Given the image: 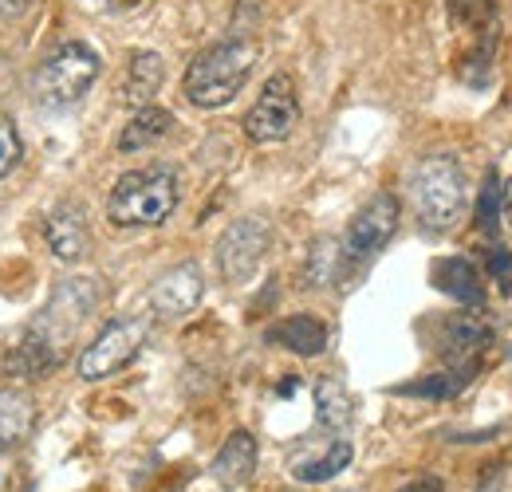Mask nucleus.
I'll use <instances>...</instances> for the list:
<instances>
[{
  "label": "nucleus",
  "instance_id": "f257e3e1",
  "mask_svg": "<svg viewBox=\"0 0 512 492\" xmlns=\"http://www.w3.org/2000/svg\"><path fill=\"white\" fill-rule=\"evenodd\" d=\"M253 63H256V48L249 40H241V36L221 40V44H209L186 67L182 91H186V99H190L193 107L217 111V107H225V103H233L241 95V87L253 75Z\"/></svg>",
  "mask_w": 512,
  "mask_h": 492
},
{
  "label": "nucleus",
  "instance_id": "f03ea898",
  "mask_svg": "<svg viewBox=\"0 0 512 492\" xmlns=\"http://www.w3.org/2000/svg\"><path fill=\"white\" fill-rule=\"evenodd\" d=\"M178 209V174L170 166H142L123 174L111 197L107 217L119 229H158Z\"/></svg>",
  "mask_w": 512,
  "mask_h": 492
},
{
  "label": "nucleus",
  "instance_id": "7ed1b4c3",
  "mask_svg": "<svg viewBox=\"0 0 512 492\" xmlns=\"http://www.w3.org/2000/svg\"><path fill=\"white\" fill-rule=\"evenodd\" d=\"M465 166L453 154H430L410 174V205L430 233H446L465 213Z\"/></svg>",
  "mask_w": 512,
  "mask_h": 492
},
{
  "label": "nucleus",
  "instance_id": "20e7f679",
  "mask_svg": "<svg viewBox=\"0 0 512 492\" xmlns=\"http://www.w3.org/2000/svg\"><path fill=\"white\" fill-rule=\"evenodd\" d=\"M99 71H103V63H99V52L91 44L67 40L40 60L36 75H32V95L44 111H67L95 87Z\"/></svg>",
  "mask_w": 512,
  "mask_h": 492
},
{
  "label": "nucleus",
  "instance_id": "39448f33",
  "mask_svg": "<svg viewBox=\"0 0 512 492\" xmlns=\"http://www.w3.org/2000/svg\"><path fill=\"white\" fill-rule=\"evenodd\" d=\"M146 335H150V319L146 315H127V319L107 323L91 339V347H83V355L75 363L79 378L83 382H103V378L127 370L138 359V351L146 347Z\"/></svg>",
  "mask_w": 512,
  "mask_h": 492
},
{
  "label": "nucleus",
  "instance_id": "423d86ee",
  "mask_svg": "<svg viewBox=\"0 0 512 492\" xmlns=\"http://www.w3.org/2000/svg\"><path fill=\"white\" fill-rule=\"evenodd\" d=\"M300 123V99H296V83L292 75H272L260 91V99L253 103V111L245 115V134L256 146H272V142H284Z\"/></svg>",
  "mask_w": 512,
  "mask_h": 492
},
{
  "label": "nucleus",
  "instance_id": "0eeeda50",
  "mask_svg": "<svg viewBox=\"0 0 512 492\" xmlns=\"http://www.w3.org/2000/svg\"><path fill=\"white\" fill-rule=\"evenodd\" d=\"M95 280H64L60 292L52 296V304L40 311V319L28 327V335H36L40 343H48L56 355H64L67 339L83 327V319L95 308Z\"/></svg>",
  "mask_w": 512,
  "mask_h": 492
},
{
  "label": "nucleus",
  "instance_id": "6e6552de",
  "mask_svg": "<svg viewBox=\"0 0 512 492\" xmlns=\"http://www.w3.org/2000/svg\"><path fill=\"white\" fill-rule=\"evenodd\" d=\"M268 225L260 217H241L233 221L221 241H217V268H221V280L225 284H249L268 252Z\"/></svg>",
  "mask_w": 512,
  "mask_h": 492
},
{
  "label": "nucleus",
  "instance_id": "1a4fd4ad",
  "mask_svg": "<svg viewBox=\"0 0 512 492\" xmlns=\"http://www.w3.org/2000/svg\"><path fill=\"white\" fill-rule=\"evenodd\" d=\"M402 217V201L394 193H375L347 225L343 233V256L347 260H371L375 252H383V245L394 237Z\"/></svg>",
  "mask_w": 512,
  "mask_h": 492
},
{
  "label": "nucleus",
  "instance_id": "9d476101",
  "mask_svg": "<svg viewBox=\"0 0 512 492\" xmlns=\"http://www.w3.org/2000/svg\"><path fill=\"white\" fill-rule=\"evenodd\" d=\"M201 296H205V276H201V268L193 260H186V264H178V268H170V272H162L154 280L150 308L162 319H186L190 311H197Z\"/></svg>",
  "mask_w": 512,
  "mask_h": 492
},
{
  "label": "nucleus",
  "instance_id": "9b49d317",
  "mask_svg": "<svg viewBox=\"0 0 512 492\" xmlns=\"http://www.w3.org/2000/svg\"><path fill=\"white\" fill-rule=\"evenodd\" d=\"M489 339H493V331H489L485 319H477V315H449L446 323H442V331H438V351H442V359H446L449 367H457L461 374H473L477 359L489 347Z\"/></svg>",
  "mask_w": 512,
  "mask_h": 492
},
{
  "label": "nucleus",
  "instance_id": "f8f14e48",
  "mask_svg": "<svg viewBox=\"0 0 512 492\" xmlns=\"http://www.w3.org/2000/svg\"><path fill=\"white\" fill-rule=\"evenodd\" d=\"M44 241H48V248H52L60 260H67V264L83 260L87 248H91V233H87V213H83V205H75V201L56 205V209L48 213V221H44Z\"/></svg>",
  "mask_w": 512,
  "mask_h": 492
},
{
  "label": "nucleus",
  "instance_id": "ddd939ff",
  "mask_svg": "<svg viewBox=\"0 0 512 492\" xmlns=\"http://www.w3.org/2000/svg\"><path fill=\"white\" fill-rule=\"evenodd\" d=\"M256 469V437L249 430H233L213 457V481L221 489H241Z\"/></svg>",
  "mask_w": 512,
  "mask_h": 492
},
{
  "label": "nucleus",
  "instance_id": "4468645a",
  "mask_svg": "<svg viewBox=\"0 0 512 492\" xmlns=\"http://www.w3.org/2000/svg\"><path fill=\"white\" fill-rule=\"evenodd\" d=\"M430 276H434L438 292H446L449 300L469 304V308L485 304V280H481V272H477V264H473V260H465V256H446V260H434Z\"/></svg>",
  "mask_w": 512,
  "mask_h": 492
},
{
  "label": "nucleus",
  "instance_id": "2eb2a0df",
  "mask_svg": "<svg viewBox=\"0 0 512 492\" xmlns=\"http://www.w3.org/2000/svg\"><path fill=\"white\" fill-rule=\"evenodd\" d=\"M264 339L284 347V351H292V355L312 359V355H320L323 347H327V323L316 319V315H288V319L272 323L264 331Z\"/></svg>",
  "mask_w": 512,
  "mask_h": 492
},
{
  "label": "nucleus",
  "instance_id": "dca6fc26",
  "mask_svg": "<svg viewBox=\"0 0 512 492\" xmlns=\"http://www.w3.org/2000/svg\"><path fill=\"white\" fill-rule=\"evenodd\" d=\"M166 63L158 52H134L123 75V103L127 107H150V99L162 91Z\"/></svg>",
  "mask_w": 512,
  "mask_h": 492
},
{
  "label": "nucleus",
  "instance_id": "f3484780",
  "mask_svg": "<svg viewBox=\"0 0 512 492\" xmlns=\"http://www.w3.org/2000/svg\"><path fill=\"white\" fill-rule=\"evenodd\" d=\"M170 130H174V115H170V111H162V107H138L134 119H130V123L123 126V134H119V150H123V154L150 150V146H158Z\"/></svg>",
  "mask_w": 512,
  "mask_h": 492
},
{
  "label": "nucleus",
  "instance_id": "a211bd4d",
  "mask_svg": "<svg viewBox=\"0 0 512 492\" xmlns=\"http://www.w3.org/2000/svg\"><path fill=\"white\" fill-rule=\"evenodd\" d=\"M36 422V402L24 390H0V449L20 445Z\"/></svg>",
  "mask_w": 512,
  "mask_h": 492
},
{
  "label": "nucleus",
  "instance_id": "6ab92c4d",
  "mask_svg": "<svg viewBox=\"0 0 512 492\" xmlns=\"http://www.w3.org/2000/svg\"><path fill=\"white\" fill-rule=\"evenodd\" d=\"M351 457H355L351 441H331L320 457H304V461H296V465H292V477L304 481V485H320V481H331L335 473H343V469L351 465Z\"/></svg>",
  "mask_w": 512,
  "mask_h": 492
},
{
  "label": "nucleus",
  "instance_id": "aec40b11",
  "mask_svg": "<svg viewBox=\"0 0 512 492\" xmlns=\"http://www.w3.org/2000/svg\"><path fill=\"white\" fill-rule=\"evenodd\" d=\"M316 418H320V426L327 430H343L347 422H351V394L335 382V378H320L316 382Z\"/></svg>",
  "mask_w": 512,
  "mask_h": 492
},
{
  "label": "nucleus",
  "instance_id": "412c9836",
  "mask_svg": "<svg viewBox=\"0 0 512 492\" xmlns=\"http://www.w3.org/2000/svg\"><path fill=\"white\" fill-rule=\"evenodd\" d=\"M501 197H505V189H501V174L497 170H489L485 174V185H481V193H477V229L485 233V237H493L497 233V217H501Z\"/></svg>",
  "mask_w": 512,
  "mask_h": 492
},
{
  "label": "nucleus",
  "instance_id": "4be33fe9",
  "mask_svg": "<svg viewBox=\"0 0 512 492\" xmlns=\"http://www.w3.org/2000/svg\"><path fill=\"white\" fill-rule=\"evenodd\" d=\"M461 386H469V374H430L422 382H410V386H398L394 394H406V398H453Z\"/></svg>",
  "mask_w": 512,
  "mask_h": 492
},
{
  "label": "nucleus",
  "instance_id": "5701e85b",
  "mask_svg": "<svg viewBox=\"0 0 512 492\" xmlns=\"http://www.w3.org/2000/svg\"><path fill=\"white\" fill-rule=\"evenodd\" d=\"M339 252H343V248L335 245L331 237H323V241L312 245V256H308V284H312V288H323V284H331V280H335Z\"/></svg>",
  "mask_w": 512,
  "mask_h": 492
},
{
  "label": "nucleus",
  "instance_id": "b1692460",
  "mask_svg": "<svg viewBox=\"0 0 512 492\" xmlns=\"http://www.w3.org/2000/svg\"><path fill=\"white\" fill-rule=\"evenodd\" d=\"M20 158H24V146H20L16 126L0 123V178H4V174H12V170L20 166Z\"/></svg>",
  "mask_w": 512,
  "mask_h": 492
},
{
  "label": "nucleus",
  "instance_id": "393cba45",
  "mask_svg": "<svg viewBox=\"0 0 512 492\" xmlns=\"http://www.w3.org/2000/svg\"><path fill=\"white\" fill-rule=\"evenodd\" d=\"M489 268H493V272L501 276V284L509 288V268H512V260H509V252H505V248H493V252H489Z\"/></svg>",
  "mask_w": 512,
  "mask_h": 492
},
{
  "label": "nucleus",
  "instance_id": "a878e982",
  "mask_svg": "<svg viewBox=\"0 0 512 492\" xmlns=\"http://www.w3.org/2000/svg\"><path fill=\"white\" fill-rule=\"evenodd\" d=\"M398 492H442V481H438V477H422V481H410L406 489H398Z\"/></svg>",
  "mask_w": 512,
  "mask_h": 492
},
{
  "label": "nucleus",
  "instance_id": "bb28decb",
  "mask_svg": "<svg viewBox=\"0 0 512 492\" xmlns=\"http://www.w3.org/2000/svg\"><path fill=\"white\" fill-rule=\"evenodd\" d=\"M32 8V0H0V12L4 16H20V12H28Z\"/></svg>",
  "mask_w": 512,
  "mask_h": 492
},
{
  "label": "nucleus",
  "instance_id": "cd10ccee",
  "mask_svg": "<svg viewBox=\"0 0 512 492\" xmlns=\"http://www.w3.org/2000/svg\"><path fill=\"white\" fill-rule=\"evenodd\" d=\"M501 213H505V221L512 225V182H509V189H505V197H501Z\"/></svg>",
  "mask_w": 512,
  "mask_h": 492
},
{
  "label": "nucleus",
  "instance_id": "c85d7f7f",
  "mask_svg": "<svg viewBox=\"0 0 512 492\" xmlns=\"http://www.w3.org/2000/svg\"><path fill=\"white\" fill-rule=\"evenodd\" d=\"M111 8H130V4H138V0H107Z\"/></svg>",
  "mask_w": 512,
  "mask_h": 492
}]
</instances>
